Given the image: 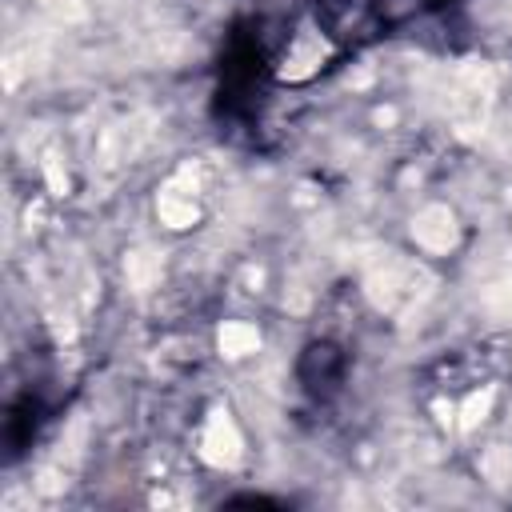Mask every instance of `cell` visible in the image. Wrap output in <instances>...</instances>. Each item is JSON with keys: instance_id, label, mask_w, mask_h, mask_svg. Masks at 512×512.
Masks as SVG:
<instances>
[{"instance_id": "3957f363", "label": "cell", "mask_w": 512, "mask_h": 512, "mask_svg": "<svg viewBox=\"0 0 512 512\" xmlns=\"http://www.w3.org/2000/svg\"><path fill=\"white\" fill-rule=\"evenodd\" d=\"M440 4H452V0H408V8H440Z\"/></svg>"}, {"instance_id": "6da1fadb", "label": "cell", "mask_w": 512, "mask_h": 512, "mask_svg": "<svg viewBox=\"0 0 512 512\" xmlns=\"http://www.w3.org/2000/svg\"><path fill=\"white\" fill-rule=\"evenodd\" d=\"M380 0H316L312 24L336 44V48H360L384 28Z\"/></svg>"}, {"instance_id": "7a4b0ae2", "label": "cell", "mask_w": 512, "mask_h": 512, "mask_svg": "<svg viewBox=\"0 0 512 512\" xmlns=\"http://www.w3.org/2000/svg\"><path fill=\"white\" fill-rule=\"evenodd\" d=\"M344 372H348V356H344V348L332 344V340H312V344H304V352H300V360H296V376H300L304 392H312L316 400L336 396L340 384H344Z\"/></svg>"}]
</instances>
